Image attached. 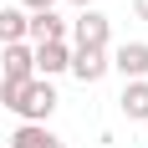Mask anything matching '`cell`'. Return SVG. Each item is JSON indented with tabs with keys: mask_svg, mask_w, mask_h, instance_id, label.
I'll return each mask as SVG.
<instances>
[{
	"mask_svg": "<svg viewBox=\"0 0 148 148\" xmlns=\"http://www.w3.org/2000/svg\"><path fill=\"white\" fill-rule=\"evenodd\" d=\"M10 112H15L21 123H46L51 112H56V87H51V82H41V77H31L26 87L15 92Z\"/></svg>",
	"mask_w": 148,
	"mask_h": 148,
	"instance_id": "6da1fadb",
	"label": "cell"
},
{
	"mask_svg": "<svg viewBox=\"0 0 148 148\" xmlns=\"http://www.w3.org/2000/svg\"><path fill=\"white\" fill-rule=\"evenodd\" d=\"M66 36H72V51H107V36H112V21L102 10H77V21H66Z\"/></svg>",
	"mask_w": 148,
	"mask_h": 148,
	"instance_id": "7a4b0ae2",
	"label": "cell"
},
{
	"mask_svg": "<svg viewBox=\"0 0 148 148\" xmlns=\"http://www.w3.org/2000/svg\"><path fill=\"white\" fill-rule=\"evenodd\" d=\"M107 72H123V82H148V41H123L107 56Z\"/></svg>",
	"mask_w": 148,
	"mask_h": 148,
	"instance_id": "3957f363",
	"label": "cell"
},
{
	"mask_svg": "<svg viewBox=\"0 0 148 148\" xmlns=\"http://www.w3.org/2000/svg\"><path fill=\"white\" fill-rule=\"evenodd\" d=\"M31 77H36V61H31V46L15 41L0 51V82H10V87H26Z\"/></svg>",
	"mask_w": 148,
	"mask_h": 148,
	"instance_id": "277c9868",
	"label": "cell"
},
{
	"mask_svg": "<svg viewBox=\"0 0 148 148\" xmlns=\"http://www.w3.org/2000/svg\"><path fill=\"white\" fill-rule=\"evenodd\" d=\"M31 61H36V77H41V82H51L56 72H66V61H72V46H66V41L31 46Z\"/></svg>",
	"mask_w": 148,
	"mask_h": 148,
	"instance_id": "5b68a950",
	"label": "cell"
},
{
	"mask_svg": "<svg viewBox=\"0 0 148 148\" xmlns=\"http://www.w3.org/2000/svg\"><path fill=\"white\" fill-rule=\"evenodd\" d=\"M26 41L36 46H51V41H66V21L56 10H41V15H26Z\"/></svg>",
	"mask_w": 148,
	"mask_h": 148,
	"instance_id": "8992f818",
	"label": "cell"
},
{
	"mask_svg": "<svg viewBox=\"0 0 148 148\" xmlns=\"http://www.w3.org/2000/svg\"><path fill=\"white\" fill-rule=\"evenodd\" d=\"M66 72L82 82V87H92V82H102L107 77V51H72V61H66Z\"/></svg>",
	"mask_w": 148,
	"mask_h": 148,
	"instance_id": "52a82bcc",
	"label": "cell"
},
{
	"mask_svg": "<svg viewBox=\"0 0 148 148\" xmlns=\"http://www.w3.org/2000/svg\"><path fill=\"white\" fill-rule=\"evenodd\" d=\"M56 143L61 138L51 133L46 123H21V128L10 133V148H56Z\"/></svg>",
	"mask_w": 148,
	"mask_h": 148,
	"instance_id": "ba28073f",
	"label": "cell"
},
{
	"mask_svg": "<svg viewBox=\"0 0 148 148\" xmlns=\"http://www.w3.org/2000/svg\"><path fill=\"white\" fill-rule=\"evenodd\" d=\"M118 107H123V118L148 123V82H128V87H123V97H118Z\"/></svg>",
	"mask_w": 148,
	"mask_h": 148,
	"instance_id": "9c48e42d",
	"label": "cell"
},
{
	"mask_svg": "<svg viewBox=\"0 0 148 148\" xmlns=\"http://www.w3.org/2000/svg\"><path fill=\"white\" fill-rule=\"evenodd\" d=\"M26 41V10L21 5H0V46Z\"/></svg>",
	"mask_w": 148,
	"mask_h": 148,
	"instance_id": "30bf717a",
	"label": "cell"
},
{
	"mask_svg": "<svg viewBox=\"0 0 148 148\" xmlns=\"http://www.w3.org/2000/svg\"><path fill=\"white\" fill-rule=\"evenodd\" d=\"M51 5H56V0H21V10H26V15H41V10H51Z\"/></svg>",
	"mask_w": 148,
	"mask_h": 148,
	"instance_id": "8fae6325",
	"label": "cell"
},
{
	"mask_svg": "<svg viewBox=\"0 0 148 148\" xmlns=\"http://www.w3.org/2000/svg\"><path fill=\"white\" fill-rule=\"evenodd\" d=\"M133 10H138V21H148V0H133Z\"/></svg>",
	"mask_w": 148,
	"mask_h": 148,
	"instance_id": "7c38bea8",
	"label": "cell"
},
{
	"mask_svg": "<svg viewBox=\"0 0 148 148\" xmlns=\"http://www.w3.org/2000/svg\"><path fill=\"white\" fill-rule=\"evenodd\" d=\"M72 5H77V10H97V0H72Z\"/></svg>",
	"mask_w": 148,
	"mask_h": 148,
	"instance_id": "4fadbf2b",
	"label": "cell"
},
{
	"mask_svg": "<svg viewBox=\"0 0 148 148\" xmlns=\"http://www.w3.org/2000/svg\"><path fill=\"white\" fill-rule=\"evenodd\" d=\"M56 148H66V143H56Z\"/></svg>",
	"mask_w": 148,
	"mask_h": 148,
	"instance_id": "5bb4252c",
	"label": "cell"
}]
</instances>
